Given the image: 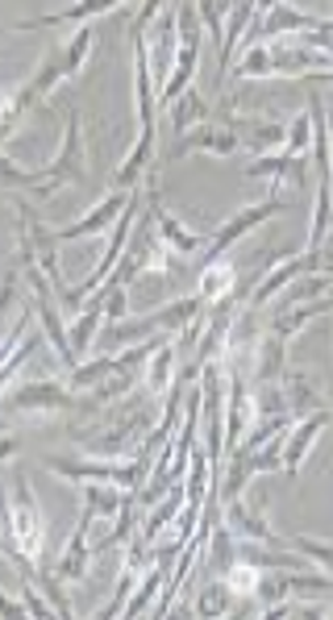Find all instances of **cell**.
Returning a JSON list of instances; mask_svg holds the SVG:
<instances>
[{
	"label": "cell",
	"mask_w": 333,
	"mask_h": 620,
	"mask_svg": "<svg viewBox=\"0 0 333 620\" xmlns=\"http://www.w3.org/2000/svg\"><path fill=\"white\" fill-rule=\"evenodd\" d=\"M159 13V4H142L138 13V25H134V88H138V117H142V134H138V146L134 154L125 159V167L117 171V187L129 192L142 175L146 159L154 154V104H159V92H154V67H150V46H146V21Z\"/></svg>",
	"instance_id": "obj_1"
},
{
	"label": "cell",
	"mask_w": 333,
	"mask_h": 620,
	"mask_svg": "<svg viewBox=\"0 0 333 620\" xmlns=\"http://www.w3.org/2000/svg\"><path fill=\"white\" fill-rule=\"evenodd\" d=\"M0 171H4V180L18 187V184H30L38 196H50V192H59L62 184H76L83 180V171H88V154H83V138H80V117H76V108H67V125H62V150L55 163H46L42 171H30V175H21L13 159L4 154L0 159Z\"/></svg>",
	"instance_id": "obj_2"
},
{
	"label": "cell",
	"mask_w": 333,
	"mask_h": 620,
	"mask_svg": "<svg viewBox=\"0 0 333 620\" xmlns=\"http://www.w3.org/2000/svg\"><path fill=\"white\" fill-rule=\"evenodd\" d=\"M88 50H92V25H80V30H76V38L62 42L59 50H55V55L46 59V67H42L38 76L25 83L18 96H13V101H9V113H4V129H13L21 113H25L30 104H38L42 96H46V92H50V88H55L59 80H71V76H76V71L83 67V59H88Z\"/></svg>",
	"instance_id": "obj_3"
},
{
	"label": "cell",
	"mask_w": 333,
	"mask_h": 620,
	"mask_svg": "<svg viewBox=\"0 0 333 620\" xmlns=\"http://www.w3.org/2000/svg\"><path fill=\"white\" fill-rule=\"evenodd\" d=\"M4 541L21 550L25 559L42 562V513L30 483L13 471L9 475V513H4Z\"/></svg>",
	"instance_id": "obj_4"
},
{
	"label": "cell",
	"mask_w": 333,
	"mask_h": 620,
	"mask_svg": "<svg viewBox=\"0 0 333 620\" xmlns=\"http://www.w3.org/2000/svg\"><path fill=\"white\" fill-rule=\"evenodd\" d=\"M180 18V50H175V67L166 83L159 88V104H175L192 88V76H196V59H200V25H196V4H180L175 9Z\"/></svg>",
	"instance_id": "obj_5"
},
{
	"label": "cell",
	"mask_w": 333,
	"mask_h": 620,
	"mask_svg": "<svg viewBox=\"0 0 333 620\" xmlns=\"http://www.w3.org/2000/svg\"><path fill=\"white\" fill-rule=\"evenodd\" d=\"M279 208H284V196H279V184H275L263 205H250V208H242V213H233V221L217 229V233L208 238V246L200 250V275H205V271L213 267L217 259H226L229 246H233V242H238V238H242L246 229H254L259 221H267L271 213H279Z\"/></svg>",
	"instance_id": "obj_6"
},
{
	"label": "cell",
	"mask_w": 333,
	"mask_h": 620,
	"mask_svg": "<svg viewBox=\"0 0 333 620\" xmlns=\"http://www.w3.org/2000/svg\"><path fill=\"white\" fill-rule=\"evenodd\" d=\"M71 404H76V400H71V388H62L59 379L25 383V388L9 392V400H4L9 413H25V409H34V413H62V409H71Z\"/></svg>",
	"instance_id": "obj_7"
},
{
	"label": "cell",
	"mask_w": 333,
	"mask_h": 620,
	"mask_svg": "<svg viewBox=\"0 0 333 620\" xmlns=\"http://www.w3.org/2000/svg\"><path fill=\"white\" fill-rule=\"evenodd\" d=\"M129 200H134V196H129V192H122V187H117V192H108V196H104L101 205L92 208L88 217H80L76 226H67V229H55L50 238H55L59 246H62V242H80V238H92V233H101V229L117 226V221H122V213H125V205H129Z\"/></svg>",
	"instance_id": "obj_8"
},
{
	"label": "cell",
	"mask_w": 333,
	"mask_h": 620,
	"mask_svg": "<svg viewBox=\"0 0 333 620\" xmlns=\"http://www.w3.org/2000/svg\"><path fill=\"white\" fill-rule=\"evenodd\" d=\"M229 409H226V458L238 450V441L246 437L250 429V416H254V395H250L246 379L238 375V367L229 363Z\"/></svg>",
	"instance_id": "obj_9"
},
{
	"label": "cell",
	"mask_w": 333,
	"mask_h": 620,
	"mask_svg": "<svg viewBox=\"0 0 333 620\" xmlns=\"http://www.w3.org/2000/svg\"><path fill=\"white\" fill-rule=\"evenodd\" d=\"M333 421V413H325V409H317V413H309L305 421H296L288 429V441H284V475L296 479L300 475V462H305V455H309L312 437L321 434L325 425Z\"/></svg>",
	"instance_id": "obj_10"
},
{
	"label": "cell",
	"mask_w": 333,
	"mask_h": 620,
	"mask_svg": "<svg viewBox=\"0 0 333 620\" xmlns=\"http://www.w3.org/2000/svg\"><path fill=\"white\" fill-rule=\"evenodd\" d=\"M146 196H150V217H154V226H159V233H163L166 246H175L180 254H196L200 246H208L205 233H192V229H184L163 205H159V187L150 184V192H146Z\"/></svg>",
	"instance_id": "obj_11"
},
{
	"label": "cell",
	"mask_w": 333,
	"mask_h": 620,
	"mask_svg": "<svg viewBox=\"0 0 333 620\" xmlns=\"http://www.w3.org/2000/svg\"><path fill=\"white\" fill-rule=\"evenodd\" d=\"M226 525L238 541H267V546H275V550H284V546H288L284 538H275V533H271V525L259 517V513H250L246 504H242V496L233 500V504H226Z\"/></svg>",
	"instance_id": "obj_12"
},
{
	"label": "cell",
	"mask_w": 333,
	"mask_h": 620,
	"mask_svg": "<svg viewBox=\"0 0 333 620\" xmlns=\"http://www.w3.org/2000/svg\"><path fill=\"white\" fill-rule=\"evenodd\" d=\"M192 150H208V154H233V150H242L238 142V134H233V125L229 129H213V125H200L196 134H184L175 150H171V159H184Z\"/></svg>",
	"instance_id": "obj_13"
},
{
	"label": "cell",
	"mask_w": 333,
	"mask_h": 620,
	"mask_svg": "<svg viewBox=\"0 0 333 620\" xmlns=\"http://www.w3.org/2000/svg\"><path fill=\"white\" fill-rule=\"evenodd\" d=\"M279 388H284V400H288L291 421H305L309 413L321 409V400H317V392H312V383H309V375L305 371H288V367H284Z\"/></svg>",
	"instance_id": "obj_14"
},
{
	"label": "cell",
	"mask_w": 333,
	"mask_h": 620,
	"mask_svg": "<svg viewBox=\"0 0 333 620\" xmlns=\"http://www.w3.org/2000/svg\"><path fill=\"white\" fill-rule=\"evenodd\" d=\"M184 508H187V483H175V487H171V492L159 500V508H154V513L146 517V529H142L146 546L159 538V533H163L171 520H180V513H184Z\"/></svg>",
	"instance_id": "obj_15"
},
{
	"label": "cell",
	"mask_w": 333,
	"mask_h": 620,
	"mask_svg": "<svg viewBox=\"0 0 333 620\" xmlns=\"http://www.w3.org/2000/svg\"><path fill=\"white\" fill-rule=\"evenodd\" d=\"M233 592H229V583L221 575H208V583L200 587V596L192 600L196 608V617H233Z\"/></svg>",
	"instance_id": "obj_16"
},
{
	"label": "cell",
	"mask_w": 333,
	"mask_h": 620,
	"mask_svg": "<svg viewBox=\"0 0 333 620\" xmlns=\"http://www.w3.org/2000/svg\"><path fill=\"white\" fill-rule=\"evenodd\" d=\"M200 279H205V284H200V305L213 309L221 296H229V291L238 288V267H233V259H217Z\"/></svg>",
	"instance_id": "obj_17"
},
{
	"label": "cell",
	"mask_w": 333,
	"mask_h": 620,
	"mask_svg": "<svg viewBox=\"0 0 333 620\" xmlns=\"http://www.w3.org/2000/svg\"><path fill=\"white\" fill-rule=\"evenodd\" d=\"M317 21L321 18H309V13H296V9H288V4H271L267 9V21H263V30H259V38L271 42L279 38V34H288V30H317Z\"/></svg>",
	"instance_id": "obj_18"
},
{
	"label": "cell",
	"mask_w": 333,
	"mask_h": 620,
	"mask_svg": "<svg viewBox=\"0 0 333 620\" xmlns=\"http://www.w3.org/2000/svg\"><path fill=\"white\" fill-rule=\"evenodd\" d=\"M254 18H259V4H250V0L233 4V18L226 21V42H221V88H226V80H229V59H233V46L242 42V34H246V25Z\"/></svg>",
	"instance_id": "obj_19"
},
{
	"label": "cell",
	"mask_w": 333,
	"mask_h": 620,
	"mask_svg": "<svg viewBox=\"0 0 333 620\" xmlns=\"http://www.w3.org/2000/svg\"><path fill=\"white\" fill-rule=\"evenodd\" d=\"M122 4H101V0H88V4H71L62 13H50V18H34V21H18L13 30H50V25H67V21H83L88 13H113Z\"/></svg>",
	"instance_id": "obj_20"
},
{
	"label": "cell",
	"mask_w": 333,
	"mask_h": 620,
	"mask_svg": "<svg viewBox=\"0 0 333 620\" xmlns=\"http://www.w3.org/2000/svg\"><path fill=\"white\" fill-rule=\"evenodd\" d=\"M171 367H175V346H171V337H163V346L154 351V363H150V375H146V392L150 395L171 392V383H175Z\"/></svg>",
	"instance_id": "obj_21"
},
{
	"label": "cell",
	"mask_w": 333,
	"mask_h": 620,
	"mask_svg": "<svg viewBox=\"0 0 333 620\" xmlns=\"http://www.w3.org/2000/svg\"><path fill=\"white\" fill-rule=\"evenodd\" d=\"M205 117H208V108H205V101H200V92H196V88H187L184 96L175 101V113H171V129H175V138H184L187 125L205 122Z\"/></svg>",
	"instance_id": "obj_22"
},
{
	"label": "cell",
	"mask_w": 333,
	"mask_h": 620,
	"mask_svg": "<svg viewBox=\"0 0 333 620\" xmlns=\"http://www.w3.org/2000/svg\"><path fill=\"white\" fill-rule=\"evenodd\" d=\"M259 579H263V571L259 566H250V562H233L229 566V575H226V583H229V592H233V600H254V592H259Z\"/></svg>",
	"instance_id": "obj_23"
},
{
	"label": "cell",
	"mask_w": 333,
	"mask_h": 620,
	"mask_svg": "<svg viewBox=\"0 0 333 620\" xmlns=\"http://www.w3.org/2000/svg\"><path fill=\"white\" fill-rule=\"evenodd\" d=\"M309 146H312V113H300V117L291 122V129H288L284 154H288V159H300V154H305Z\"/></svg>",
	"instance_id": "obj_24"
},
{
	"label": "cell",
	"mask_w": 333,
	"mask_h": 620,
	"mask_svg": "<svg viewBox=\"0 0 333 620\" xmlns=\"http://www.w3.org/2000/svg\"><path fill=\"white\" fill-rule=\"evenodd\" d=\"M138 562H125V571H122V583H117V592H113V604H108V612H101L104 620H113V617H125V608H129V587H134V579H138Z\"/></svg>",
	"instance_id": "obj_25"
},
{
	"label": "cell",
	"mask_w": 333,
	"mask_h": 620,
	"mask_svg": "<svg viewBox=\"0 0 333 620\" xmlns=\"http://www.w3.org/2000/svg\"><path fill=\"white\" fill-rule=\"evenodd\" d=\"M288 546L291 550H300V554H309L312 562H321V566L333 575V546H325V541H317V538H291Z\"/></svg>",
	"instance_id": "obj_26"
},
{
	"label": "cell",
	"mask_w": 333,
	"mask_h": 620,
	"mask_svg": "<svg viewBox=\"0 0 333 620\" xmlns=\"http://www.w3.org/2000/svg\"><path fill=\"white\" fill-rule=\"evenodd\" d=\"M238 76H271V50L267 42H259V46H250V55L242 59L238 67Z\"/></svg>",
	"instance_id": "obj_27"
},
{
	"label": "cell",
	"mask_w": 333,
	"mask_h": 620,
	"mask_svg": "<svg viewBox=\"0 0 333 620\" xmlns=\"http://www.w3.org/2000/svg\"><path fill=\"white\" fill-rule=\"evenodd\" d=\"M4 612H9V617H30V612H21L18 600H4Z\"/></svg>",
	"instance_id": "obj_28"
},
{
	"label": "cell",
	"mask_w": 333,
	"mask_h": 620,
	"mask_svg": "<svg viewBox=\"0 0 333 620\" xmlns=\"http://www.w3.org/2000/svg\"><path fill=\"white\" fill-rule=\"evenodd\" d=\"M317 34H325V38H333V21H317Z\"/></svg>",
	"instance_id": "obj_29"
}]
</instances>
